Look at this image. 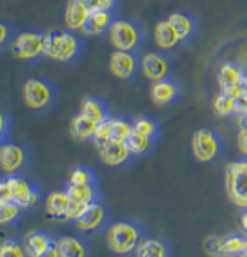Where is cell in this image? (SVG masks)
I'll list each match as a JSON object with an SVG mask.
<instances>
[{
    "instance_id": "obj_1",
    "label": "cell",
    "mask_w": 247,
    "mask_h": 257,
    "mask_svg": "<svg viewBox=\"0 0 247 257\" xmlns=\"http://www.w3.org/2000/svg\"><path fill=\"white\" fill-rule=\"evenodd\" d=\"M82 50L81 38L74 32H50L45 35V56L55 61L78 60Z\"/></svg>"
},
{
    "instance_id": "obj_2",
    "label": "cell",
    "mask_w": 247,
    "mask_h": 257,
    "mask_svg": "<svg viewBox=\"0 0 247 257\" xmlns=\"http://www.w3.org/2000/svg\"><path fill=\"white\" fill-rule=\"evenodd\" d=\"M142 241V231L134 223L119 221L107 229V246L115 254H132Z\"/></svg>"
},
{
    "instance_id": "obj_3",
    "label": "cell",
    "mask_w": 247,
    "mask_h": 257,
    "mask_svg": "<svg viewBox=\"0 0 247 257\" xmlns=\"http://www.w3.org/2000/svg\"><path fill=\"white\" fill-rule=\"evenodd\" d=\"M226 193L229 201L239 208H247V157L226 167Z\"/></svg>"
},
{
    "instance_id": "obj_4",
    "label": "cell",
    "mask_w": 247,
    "mask_h": 257,
    "mask_svg": "<svg viewBox=\"0 0 247 257\" xmlns=\"http://www.w3.org/2000/svg\"><path fill=\"white\" fill-rule=\"evenodd\" d=\"M191 150L195 159L203 163H211L217 160L224 150V144L217 132L211 128H198L191 137Z\"/></svg>"
},
{
    "instance_id": "obj_5",
    "label": "cell",
    "mask_w": 247,
    "mask_h": 257,
    "mask_svg": "<svg viewBox=\"0 0 247 257\" xmlns=\"http://www.w3.org/2000/svg\"><path fill=\"white\" fill-rule=\"evenodd\" d=\"M109 40L115 50L135 53L142 45V30L132 20H115L109 28Z\"/></svg>"
},
{
    "instance_id": "obj_6",
    "label": "cell",
    "mask_w": 247,
    "mask_h": 257,
    "mask_svg": "<svg viewBox=\"0 0 247 257\" xmlns=\"http://www.w3.org/2000/svg\"><path fill=\"white\" fill-rule=\"evenodd\" d=\"M45 35L40 32H22L12 40V55L23 61H32L45 55Z\"/></svg>"
},
{
    "instance_id": "obj_7",
    "label": "cell",
    "mask_w": 247,
    "mask_h": 257,
    "mask_svg": "<svg viewBox=\"0 0 247 257\" xmlns=\"http://www.w3.org/2000/svg\"><path fill=\"white\" fill-rule=\"evenodd\" d=\"M23 101L30 109H48L55 101V87L50 81L30 78L23 84Z\"/></svg>"
},
{
    "instance_id": "obj_8",
    "label": "cell",
    "mask_w": 247,
    "mask_h": 257,
    "mask_svg": "<svg viewBox=\"0 0 247 257\" xmlns=\"http://www.w3.org/2000/svg\"><path fill=\"white\" fill-rule=\"evenodd\" d=\"M7 182L12 191V201L20 204L23 209H28L35 206L40 200V190L33 182H28L27 178L20 175H10L7 177Z\"/></svg>"
},
{
    "instance_id": "obj_9",
    "label": "cell",
    "mask_w": 247,
    "mask_h": 257,
    "mask_svg": "<svg viewBox=\"0 0 247 257\" xmlns=\"http://www.w3.org/2000/svg\"><path fill=\"white\" fill-rule=\"evenodd\" d=\"M109 69L115 78L129 81L134 79L139 74L140 61L134 51H122L115 50L109 58Z\"/></svg>"
},
{
    "instance_id": "obj_10",
    "label": "cell",
    "mask_w": 247,
    "mask_h": 257,
    "mask_svg": "<svg viewBox=\"0 0 247 257\" xmlns=\"http://www.w3.org/2000/svg\"><path fill=\"white\" fill-rule=\"evenodd\" d=\"M23 246H25L27 255H35V257L60 255V252H58V239H53L46 232L41 231L28 232L25 239H23Z\"/></svg>"
},
{
    "instance_id": "obj_11",
    "label": "cell",
    "mask_w": 247,
    "mask_h": 257,
    "mask_svg": "<svg viewBox=\"0 0 247 257\" xmlns=\"http://www.w3.org/2000/svg\"><path fill=\"white\" fill-rule=\"evenodd\" d=\"M150 96L152 101H154L157 106H172L181 96V87L176 83L175 79L170 78H163L154 81L150 89Z\"/></svg>"
},
{
    "instance_id": "obj_12",
    "label": "cell",
    "mask_w": 247,
    "mask_h": 257,
    "mask_svg": "<svg viewBox=\"0 0 247 257\" xmlns=\"http://www.w3.org/2000/svg\"><path fill=\"white\" fill-rule=\"evenodd\" d=\"M97 152L99 159L109 167H120L132 157L127 142H120V140H109V142L99 145Z\"/></svg>"
},
{
    "instance_id": "obj_13",
    "label": "cell",
    "mask_w": 247,
    "mask_h": 257,
    "mask_svg": "<svg viewBox=\"0 0 247 257\" xmlns=\"http://www.w3.org/2000/svg\"><path fill=\"white\" fill-rule=\"evenodd\" d=\"M27 163V152L17 144L2 142L0 147V167L9 175L20 172Z\"/></svg>"
},
{
    "instance_id": "obj_14",
    "label": "cell",
    "mask_w": 247,
    "mask_h": 257,
    "mask_svg": "<svg viewBox=\"0 0 247 257\" xmlns=\"http://www.w3.org/2000/svg\"><path fill=\"white\" fill-rule=\"evenodd\" d=\"M140 71H142L150 81H158L168 78L172 71V64L168 58L160 53H149L140 60Z\"/></svg>"
},
{
    "instance_id": "obj_15",
    "label": "cell",
    "mask_w": 247,
    "mask_h": 257,
    "mask_svg": "<svg viewBox=\"0 0 247 257\" xmlns=\"http://www.w3.org/2000/svg\"><path fill=\"white\" fill-rule=\"evenodd\" d=\"M89 14L91 10L82 0H68L66 7H64V25L71 32L82 30Z\"/></svg>"
},
{
    "instance_id": "obj_16",
    "label": "cell",
    "mask_w": 247,
    "mask_h": 257,
    "mask_svg": "<svg viewBox=\"0 0 247 257\" xmlns=\"http://www.w3.org/2000/svg\"><path fill=\"white\" fill-rule=\"evenodd\" d=\"M105 219H107V211L99 201L89 203V206L86 208V211L82 213L81 218L76 221V226L81 231H96L99 227H102Z\"/></svg>"
},
{
    "instance_id": "obj_17",
    "label": "cell",
    "mask_w": 247,
    "mask_h": 257,
    "mask_svg": "<svg viewBox=\"0 0 247 257\" xmlns=\"http://www.w3.org/2000/svg\"><path fill=\"white\" fill-rule=\"evenodd\" d=\"M69 201H71V198H69L66 190L51 191L50 195L46 196V201H45L46 213H48L51 218H55V219L66 221V213H68V208H69Z\"/></svg>"
},
{
    "instance_id": "obj_18",
    "label": "cell",
    "mask_w": 247,
    "mask_h": 257,
    "mask_svg": "<svg viewBox=\"0 0 247 257\" xmlns=\"http://www.w3.org/2000/svg\"><path fill=\"white\" fill-rule=\"evenodd\" d=\"M154 38H155L157 46L162 50H173L180 43H183L178 32L175 30L173 25L168 20H162L157 23L154 28Z\"/></svg>"
},
{
    "instance_id": "obj_19",
    "label": "cell",
    "mask_w": 247,
    "mask_h": 257,
    "mask_svg": "<svg viewBox=\"0 0 247 257\" xmlns=\"http://www.w3.org/2000/svg\"><path fill=\"white\" fill-rule=\"evenodd\" d=\"M114 22H115L114 12H105V10L91 12L89 17H87L86 25L82 27L81 32L84 35H101L104 32H109V28L112 27Z\"/></svg>"
},
{
    "instance_id": "obj_20",
    "label": "cell",
    "mask_w": 247,
    "mask_h": 257,
    "mask_svg": "<svg viewBox=\"0 0 247 257\" xmlns=\"http://www.w3.org/2000/svg\"><path fill=\"white\" fill-rule=\"evenodd\" d=\"M167 20L172 23L175 30L178 32L181 42H188V40H191L193 37H195L196 22L193 17L186 15V14H181V12H173Z\"/></svg>"
},
{
    "instance_id": "obj_21",
    "label": "cell",
    "mask_w": 247,
    "mask_h": 257,
    "mask_svg": "<svg viewBox=\"0 0 247 257\" xmlns=\"http://www.w3.org/2000/svg\"><path fill=\"white\" fill-rule=\"evenodd\" d=\"M79 112L84 114L86 117H89L96 122H101L105 117H109L107 112V104L104 102V99L101 97H94V96H87L81 101V107Z\"/></svg>"
},
{
    "instance_id": "obj_22",
    "label": "cell",
    "mask_w": 247,
    "mask_h": 257,
    "mask_svg": "<svg viewBox=\"0 0 247 257\" xmlns=\"http://www.w3.org/2000/svg\"><path fill=\"white\" fill-rule=\"evenodd\" d=\"M244 74H245V71H244L242 66H239L237 63L227 61V63L222 64V66L219 68V71H217V83H219L221 89L237 86Z\"/></svg>"
},
{
    "instance_id": "obj_23",
    "label": "cell",
    "mask_w": 247,
    "mask_h": 257,
    "mask_svg": "<svg viewBox=\"0 0 247 257\" xmlns=\"http://www.w3.org/2000/svg\"><path fill=\"white\" fill-rule=\"evenodd\" d=\"M97 122L92 120L89 117H86L84 114H78L76 117L71 120V136L74 140H79V142H84V140H92L94 132H96Z\"/></svg>"
},
{
    "instance_id": "obj_24",
    "label": "cell",
    "mask_w": 247,
    "mask_h": 257,
    "mask_svg": "<svg viewBox=\"0 0 247 257\" xmlns=\"http://www.w3.org/2000/svg\"><path fill=\"white\" fill-rule=\"evenodd\" d=\"M58 252L61 257H82L89 254V247L82 239L66 236L58 239Z\"/></svg>"
},
{
    "instance_id": "obj_25",
    "label": "cell",
    "mask_w": 247,
    "mask_h": 257,
    "mask_svg": "<svg viewBox=\"0 0 247 257\" xmlns=\"http://www.w3.org/2000/svg\"><path fill=\"white\" fill-rule=\"evenodd\" d=\"M135 254L139 257H167L172 254L168 244L160 239H142L139 242Z\"/></svg>"
},
{
    "instance_id": "obj_26",
    "label": "cell",
    "mask_w": 247,
    "mask_h": 257,
    "mask_svg": "<svg viewBox=\"0 0 247 257\" xmlns=\"http://www.w3.org/2000/svg\"><path fill=\"white\" fill-rule=\"evenodd\" d=\"M155 140L154 137L150 136H145V134L139 132V131H134L131 132V136L127 137V145L129 149H131L132 155H137V157H142V155H147L149 152H152V149H154L155 145Z\"/></svg>"
},
{
    "instance_id": "obj_27",
    "label": "cell",
    "mask_w": 247,
    "mask_h": 257,
    "mask_svg": "<svg viewBox=\"0 0 247 257\" xmlns=\"http://www.w3.org/2000/svg\"><path fill=\"white\" fill-rule=\"evenodd\" d=\"M71 200H78L82 203H94L99 201V186L97 185H73L68 183L66 188Z\"/></svg>"
},
{
    "instance_id": "obj_28",
    "label": "cell",
    "mask_w": 247,
    "mask_h": 257,
    "mask_svg": "<svg viewBox=\"0 0 247 257\" xmlns=\"http://www.w3.org/2000/svg\"><path fill=\"white\" fill-rule=\"evenodd\" d=\"M213 110L219 117H229V115L236 114V97L231 92L221 89L213 101Z\"/></svg>"
},
{
    "instance_id": "obj_29",
    "label": "cell",
    "mask_w": 247,
    "mask_h": 257,
    "mask_svg": "<svg viewBox=\"0 0 247 257\" xmlns=\"http://www.w3.org/2000/svg\"><path fill=\"white\" fill-rule=\"evenodd\" d=\"M245 242H247V237L240 234L224 236V242H222L219 255H242Z\"/></svg>"
},
{
    "instance_id": "obj_30",
    "label": "cell",
    "mask_w": 247,
    "mask_h": 257,
    "mask_svg": "<svg viewBox=\"0 0 247 257\" xmlns=\"http://www.w3.org/2000/svg\"><path fill=\"white\" fill-rule=\"evenodd\" d=\"M23 208L15 201H2L0 203V223L5 224H14L22 218Z\"/></svg>"
},
{
    "instance_id": "obj_31",
    "label": "cell",
    "mask_w": 247,
    "mask_h": 257,
    "mask_svg": "<svg viewBox=\"0 0 247 257\" xmlns=\"http://www.w3.org/2000/svg\"><path fill=\"white\" fill-rule=\"evenodd\" d=\"M132 128L154 139H158V134H160V124H158V120L152 117H145V115L135 117L132 120Z\"/></svg>"
},
{
    "instance_id": "obj_32",
    "label": "cell",
    "mask_w": 247,
    "mask_h": 257,
    "mask_svg": "<svg viewBox=\"0 0 247 257\" xmlns=\"http://www.w3.org/2000/svg\"><path fill=\"white\" fill-rule=\"evenodd\" d=\"M68 183H73V185H97L96 173H94V170L89 167H78V168H74V170H73Z\"/></svg>"
},
{
    "instance_id": "obj_33",
    "label": "cell",
    "mask_w": 247,
    "mask_h": 257,
    "mask_svg": "<svg viewBox=\"0 0 247 257\" xmlns=\"http://www.w3.org/2000/svg\"><path fill=\"white\" fill-rule=\"evenodd\" d=\"M112 124H114V117H105L104 120L97 122V127H96V132L92 136V142L96 144V147L102 145L105 142L110 140V132H112Z\"/></svg>"
},
{
    "instance_id": "obj_34",
    "label": "cell",
    "mask_w": 247,
    "mask_h": 257,
    "mask_svg": "<svg viewBox=\"0 0 247 257\" xmlns=\"http://www.w3.org/2000/svg\"><path fill=\"white\" fill-rule=\"evenodd\" d=\"M131 132H132V122H129L126 119L114 117L110 140H120V142H126L127 137L131 136Z\"/></svg>"
},
{
    "instance_id": "obj_35",
    "label": "cell",
    "mask_w": 247,
    "mask_h": 257,
    "mask_svg": "<svg viewBox=\"0 0 247 257\" xmlns=\"http://www.w3.org/2000/svg\"><path fill=\"white\" fill-rule=\"evenodd\" d=\"M0 255L2 257H23L27 255V250L23 242L19 241H4L0 246Z\"/></svg>"
},
{
    "instance_id": "obj_36",
    "label": "cell",
    "mask_w": 247,
    "mask_h": 257,
    "mask_svg": "<svg viewBox=\"0 0 247 257\" xmlns=\"http://www.w3.org/2000/svg\"><path fill=\"white\" fill-rule=\"evenodd\" d=\"M89 206V203H82V201H78V200H71L69 201V208H68V213H66V221H73L76 223L82 213L86 211V208Z\"/></svg>"
},
{
    "instance_id": "obj_37",
    "label": "cell",
    "mask_w": 247,
    "mask_h": 257,
    "mask_svg": "<svg viewBox=\"0 0 247 257\" xmlns=\"http://www.w3.org/2000/svg\"><path fill=\"white\" fill-rule=\"evenodd\" d=\"M87 9L91 12H99V10H105V12H114L117 7V0H82Z\"/></svg>"
},
{
    "instance_id": "obj_38",
    "label": "cell",
    "mask_w": 247,
    "mask_h": 257,
    "mask_svg": "<svg viewBox=\"0 0 247 257\" xmlns=\"http://www.w3.org/2000/svg\"><path fill=\"white\" fill-rule=\"evenodd\" d=\"M222 242H224V237H222V236H211V237H208V239H206V242H204L206 252L211 254V255H219Z\"/></svg>"
},
{
    "instance_id": "obj_39",
    "label": "cell",
    "mask_w": 247,
    "mask_h": 257,
    "mask_svg": "<svg viewBox=\"0 0 247 257\" xmlns=\"http://www.w3.org/2000/svg\"><path fill=\"white\" fill-rule=\"evenodd\" d=\"M236 114H239V115L247 114V89H244L236 97Z\"/></svg>"
},
{
    "instance_id": "obj_40",
    "label": "cell",
    "mask_w": 247,
    "mask_h": 257,
    "mask_svg": "<svg viewBox=\"0 0 247 257\" xmlns=\"http://www.w3.org/2000/svg\"><path fill=\"white\" fill-rule=\"evenodd\" d=\"M237 145L240 154L247 157V127H239V134H237Z\"/></svg>"
},
{
    "instance_id": "obj_41",
    "label": "cell",
    "mask_w": 247,
    "mask_h": 257,
    "mask_svg": "<svg viewBox=\"0 0 247 257\" xmlns=\"http://www.w3.org/2000/svg\"><path fill=\"white\" fill-rule=\"evenodd\" d=\"M0 43H2V48H5V46L12 43V32H10V27H9L5 22H2V25H0Z\"/></svg>"
},
{
    "instance_id": "obj_42",
    "label": "cell",
    "mask_w": 247,
    "mask_h": 257,
    "mask_svg": "<svg viewBox=\"0 0 247 257\" xmlns=\"http://www.w3.org/2000/svg\"><path fill=\"white\" fill-rule=\"evenodd\" d=\"M2 201H12V191H10L7 178H4L2 182H0V203Z\"/></svg>"
},
{
    "instance_id": "obj_43",
    "label": "cell",
    "mask_w": 247,
    "mask_h": 257,
    "mask_svg": "<svg viewBox=\"0 0 247 257\" xmlns=\"http://www.w3.org/2000/svg\"><path fill=\"white\" fill-rule=\"evenodd\" d=\"M7 134H9V115L2 114V142H4V139Z\"/></svg>"
},
{
    "instance_id": "obj_44",
    "label": "cell",
    "mask_w": 247,
    "mask_h": 257,
    "mask_svg": "<svg viewBox=\"0 0 247 257\" xmlns=\"http://www.w3.org/2000/svg\"><path fill=\"white\" fill-rule=\"evenodd\" d=\"M240 227H242V231L247 234V208H244L242 214H240Z\"/></svg>"
},
{
    "instance_id": "obj_45",
    "label": "cell",
    "mask_w": 247,
    "mask_h": 257,
    "mask_svg": "<svg viewBox=\"0 0 247 257\" xmlns=\"http://www.w3.org/2000/svg\"><path fill=\"white\" fill-rule=\"evenodd\" d=\"M240 86H242V89H247V71H245V74L242 76V79H240V83H239Z\"/></svg>"
},
{
    "instance_id": "obj_46",
    "label": "cell",
    "mask_w": 247,
    "mask_h": 257,
    "mask_svg": "<svg viewBox=\"0 0 247 257\" xmlns=\"http://www.w3.org/2000/svg\"><path fill=\"white\" fill-rule=\"evenodd\" d=\"M240 127H247V114L240 115Z\"/></svg>"
},
{
    "instance_id": "obj_47",
    "label": "cell",
    "mask_w": 247,
    "mask_h": 257,
    "mask_svg": "<svg viewBox=\"0 0 247 257\" xmlns=\"http://www.w3.org/2000/svg\"><path fill=\"white\" fill-rule=\"evenodd\" d=\"M242 255H245L247 257V242H245V247H244V254Z\"/></svg>"
}]
</instances>
